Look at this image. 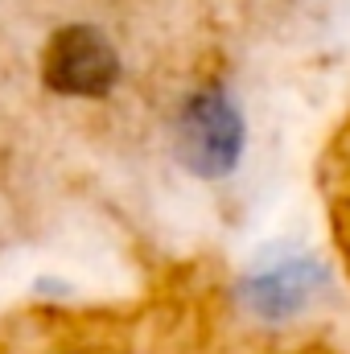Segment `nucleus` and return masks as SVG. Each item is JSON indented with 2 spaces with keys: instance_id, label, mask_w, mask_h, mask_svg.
I'll return each instance as SVG.
<instances>
[{
  "instance_id": "1",
  "label": "nucleus",
  "mask_w": 350,
  "mask_h": 354,
  "mask_svg": "<svg viewBox=\"0 0 350 354\" xmlns=\"http://www.w3.org/2000/svg\"><path fill=\"white\" fill-rule=\"evenodd\" d=\"M248 149V120L231 91L202 87L174 120V157L198 181H223L239 169Z\"/></svg>"
},
{
  "instance_id": "2",
  "label": "nucleus",
  "mask_w": 350,
  "mask_h": 354,
  "mask_svg": "<svg viewBox=\"0 0 350 354\" xmlns=\"http://www.w3.org/2000/svg\"><path fill=\"white\" fill-rule=\"evenodd\" d=\"M37 66H42L46 91L66 95V99H103L116 91L120 71H124L116 41L91 21L58 25L46 37Z\"/></svg>"
},
{
  "instance_id": "3",
  "label": "nucleus",
  "mask_w": 350,
  "mask_h": 354,
  "mask_svg": "<svg viewBox=\"0 0 350 354\" xmlns=\"http://www.w3.org/2000/svg\"><path fill=\"white\" fill-rule=\"evenodd\" d=\"M334 284V272L322 256H284L268 268L248 272L235 284V301L248 317L264 326H284L301 313H309Z\"/></svg>"
}]
</instances>
